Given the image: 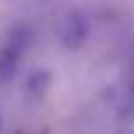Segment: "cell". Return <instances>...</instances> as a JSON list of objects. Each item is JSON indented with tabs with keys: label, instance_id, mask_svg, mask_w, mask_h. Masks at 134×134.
Wrapping results in <instances>:
<instances>
[{
	"label": "cell",
	"instance_id": "7a4b0ae2",
	"mask_svg": "<svg viewBox=\"0 0 134 134\" xmlns=\"http://www.w3.org/2000/svg\"><path fill=\"white\" fill-rule=\"evenodd\" d=\"M57 33H59V40L64 47L68 49H78L87 42L90 38V21L82 12L78 9H71L66 14H61L59 19V26H57Z\"/></svg>",
	"mask_w": 134,
	"mask_h": 134
},
{
	"label": "cell",
	"instance_id": "6da1fadb",
	"mask_svg": "<svg viewBox=\"0 0 134 134\" xmlns=\"http://www.w3.org/2000/svg\"><path fill=\"white\" fill-rule=\"evenodd\" d=\"M31 38H33V31L26 24L12 26L9 33L5 35V42L0 47V80L2 82L9 80L16 73V68H19L26 49L31 47Z\"/></svg>",
	"mask_w": 134,
	"mask_h": 134
},
{
	"label": "cell",
	"instance_id": "3957f363",
	"mask_svg": "<svg viewBox=\"0 0 134 134\" xmlns=\"http://www.w3.org/2000/svg\"><path fill=\"white\" fill-rule=\"evenodd\" d=\"M0 127H2V120H0Z\"/></svg>",
	"mask_w": 134,
	"mask_h": 134
}]
</instances>
